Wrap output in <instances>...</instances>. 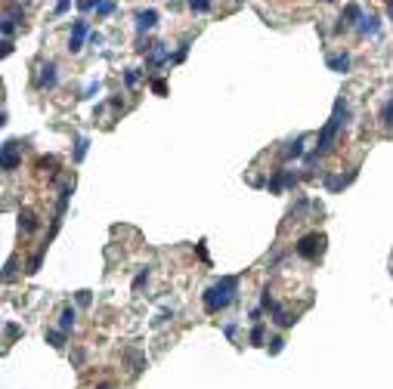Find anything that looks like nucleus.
<instances>
[{"label":"nucleus","instance_id":"obj_1","mask_svg":"<svg viewBox=\"0 0 393 389\" xmlns=\"http://www.w3.org/2000/svg\"><path fill=\"white\" fill-rule=\"evenodd\" d=\"M236 293H239V278H220L217 284H211L205 291V309L211 312H220V309H226L232 300H236Z\"/></svg>","mask_w":393,"mask_h":389},{"label":"nucleus","instance_id":"obj_2","mask_svg":"<svg viewBox=\"0 0 393 389\" xmlns=\"http://www.w3.org/2000/svg\"><path fill=\"white\" fill-rule=\"evenodd\" d=\"M344 117H347V105H344V99H338V102H334V112L328 117V124H325L322 133H319V146H316V151L310 155V161H316L319 155H325V151H331L334 139H338V130H341V124H344Z\"/></svg>","mask_w":393,"mask_h":389},{"label":"nucleus","instance_id":"obj_3","mask_svg":"<svg viewBox=\"0 0 393 389\" xmlns=\"http://www.w3.org/2000/svg\"><path fill=\"white\" fill-rule=\"evenodd\" d=\"M322 247H325V235H319V232H313V235H304V238L297 241V253L304 259H319V253H322Z\"/></svg>","mask_w":393,"mask_h":389},{"label":"nucleus","instance_id":"obj_4","mask_svg":"<svg viewBox=\"0 0 393 389\" xmlns=\"http://www.w3.org/2000/svg\"><path fill=\"white\" fill-rule=\"evenodd\" d=\"M22 19H25V6H22V3H13V6H10V13L3 16V25H0V31H3V37H6V40L13 37L16 25H19Z\"/></svg>","mask_w":393,"mask_h":389},{"label":"nucleus","instance_id":"obj_5","mask_svg":"<svg viewBox=\"0 0 393 389\" xmlns=\"http://www.w3.org/2000/svg\"><path fill=\"white\" fill-rule=\"evenodd\" d=\"M37 71H40V74H37V87H40V90H53L56 81H59V74H56V65H53V62H44Z\"/></svg>","mask_w":393,"mask_h":389},{"label":"nucleus","instance_id":"obj_6","mask_svg":"<svg viewBox=\"0 0 393 389\" xmlns=\"http://www.w3.org/2000/svg\"><path fill=\"white\" fill-rule=\"evenodd\" d=\"M84 37H87V22L78 19V22L71 25V37H68V49H71V53H78V49H81Z\"/></svg>","mask_w":393,"mask_h":389},{"label":"nucleus","instance_id":"obj_7","mask_svg":"<svg viewBox=\"0 0 393 389\" xmlns=\"http://www.w3.org/2000/svg\"><path fill=\"white\" fill-rule=\"evenodd\" d=\"M155 25H158V13L155 10H143L137 16V31H139V34H143V31H152Z\"/></svg>","mask_w":393,"mask_h":389},{"label":"nucleus","instance_id":"obj_8","mask_svg":"<svg viewBox=\"0 0 393 389\" xmlns=\"http://www.w3.org/2000/svg\"><path fill=\"white\" fill-rule=\"evenodd\" d=\"M16 148H19V142H6V146H3V170H16V167H19Z\"/></svg>","mask_w":393,"mask_h":389},{"label":"nucleus","instance_id":"obj_9","mask_svg":"<svg viewBox=\"0 0 393 389\" xmlns=\"http://www.w3.org/2000/svg\"><path fill=\"white\" fill-rule=\"evenodd\" d=\"M19 229H22V232H34V229H37V216H34V210H28V207L19 210Z\"/></svg>","mask_w":393,"mask_h":389},{"label":"nucleus","instance_id":"obj_10","mask_svg":"<svg viewBox=\"0 0 393 389\" xmlns=\"http://www.w3.org/2000/svg\"><path fill=\"white\" fill-rule=\"evenodd\" d=\"M149 62H152V65H164V62H171V49H167V44H155V47H152V53H149Z\"/></svg>","mask_w":393,"mask_h":389},{"label":"nucleus","instance_id":"obj_11","mask_svg":"<svg viewBox=\"0 0 393 389\" xmlns=\"http://www.w3.org/2000/svg\"><path fill=\"white\" fill-rule=\"evenodd\" d=\"M353 179H356V170L347 173V176H325V185H328L331 192H338V189H344V185H350Z\"/></svg>","mask_w":393,"mask_h":389},{"label":"nucleus","instance_id":"obj_12","mask_svg":"<svg viewBox=\"0 0 393 389\" xmlns=\"http://www.w3.org/2000/svg\"><path fill=\"white\" fill-rule=\"evenodd\" d=\"M359 31H362V34H369V37H375L381 31V25H378V19H375V16H362V19H359Z\"/></svg>","mask_w":393,"mask_h":389},{"label":"nucleus","instance_id":"obj_13","mask_svg":"<svg viewBox=\"0 0 393 389\" xmlns=\"http://www.w3.org/2000/svg\"><path fill=\"white\" fill-rule=\"evenodd\" d=\"M328 68H331V71H347V68H350V56H347V53L328 56Z\"/></svg>","mask_w":393,"mask_h":389},{"label":"nucleus","instance_id":"obj_14","mask_svg":"<svg viewBox=\"0 0 393 389\" xmlns=\"http://www.w3.org/2000/svg\"><path fill=\"white\" fill-rule=\"evenodd\" d=\"M282 185H294V173H288V170H282V173H279V176H275V179L270 182V189H273V192H279V189H282Z\"/></svg>","mask_w":393,"mask_h":389},{"label":"nucleus","instance_id":"obj_15","mask_svg":"<svg viewBox=\"0 0 393 389\" xmlns=\"http://www.w3.org/2000/svg\"><path fill=\"white\" fill-rule=\"evenodd\" d=\"M71 327H74V309L65 306L62 315H59V331H71Z\"/></svg>","mask_w":393,"mask_h":389},{"label":"nucleus","instance_id":"obj_16","mask_svg":"<svg viewBox=\"0 0 393 389\" xmlns=\"http://www.w3.org/2000/svg\"><path fill=\"white\" fill-rule=\"evenodd\" d=\"M344 19H347V25H353L356 19H362V10H359L356 3H350L347 10H344V16H341V22H344Z\"/></svg>","mask_w":393,"mask_h":389},{"label":"nucleus","instance_id":"obj_17","mask_svg":"<svg viewBox=\"0 0 393 389\" xmlns=\"http://www.w3.org/2000/svg\"><path fill=\"white\" fill-rule=\"evenodd\" d=\"M115 13V0H96V16H112Z\"/></svg>","mask_w":393,"mask_h":389},{"label":"nucleus","instance_id":"obj_18","mask_svg":"<svg viewBox=\"0 0 393 389\" xmlns=\"http://www.w3.org/2000/svg\"><path fill=\"white\" fill-rule=\"evenodd\" d=\"M192 13H211V0H189Z\"/></svg>","mask_w":393,"mask_h":389},{"label":"nucleus","instance_id":"obj_19","mask_svg":"<svg viewBox=\"0 0 393 389\" xmlns=\"http://www.w3.org/2000/svg\"><path fill=\"white\" fill-rule=\"evenodd\" d=\"M87 146H90V142L84 139V136H78V142H74V161H84V155H87Z\"/></svg>","mask_w":393,"mask_h":389},{"label":"nucleus","instance_id":"obj_20","mask_svg":"<svg viewBox=\"0 0 393 389\" xmlns=\"http://www.w3.org/2000/svg\"><path fill=\"white\" fill-rule=\"evenodd\" d=\"M47 340H50V346H56V349H59V346L65 343V331H50Z\"/></svg>","mask_w":393,"mask_h":389},{"label":"nucleus","instance_id":"obj_21","mask_svg":"<svg viewBox=\"0 0 393 389\" xmlns=\"http://www.w3.org/2000/svg\"><path fill=\"white\" fill-rule=\"evenodd\" d=\"M124 81H127V87H137V83H139V71L127 68V71H124Z\"/></svg>","mask_w":393,"mask_h":389},{"label":"nucleus","instance_id":"obj_22","mask_svg":"<svg viewBox=\"0 0 393 389\" xmlns=\"http://www.w3.org/2000/svg\"><path fill=\"white\" fill-rule=\"evenodd\" d=\"M300 151H304V139H297L294 146H288V148H285V158H297Z\"/></svg>","mask_w":393,"mask_h":389},{"label":"nucleus","instance_id":"obj_23","mask_svg":"<svg viewBox=\"0 0 393 389\" xmlns=\"http://www.w3.org/2000/svg\"><path fill=\"white\" fill-rule=\"evenodd\" d=\"M381 121L387 124V127H393V102H387V105H384V112H381Z\"/></svg>","mask_w":393,"mask_h":389},{"label":"nucleus","instance_id":"obj_24","mask_svg":"<svg viewBox=\"0 0 393 389\" xmlns=\"http://www.w3.org/2000/svg\"><path fill=\"white\" fill-rule=\"evenodd\" d=\"M263 337H266V334H263V327H260V324H254V331H251V343L260 346V343H263Z\"/></svg>","mask_w":393,"mask_h":389},{"label":"nucleus","instance_id":"obj_25","mask_svg":"<svg viewBox=\"0 0 393 389\" xmlns=\"http://www.w3.org/2000/svg\"><path fill=\"white\" fill-rule=\"evenodd\" d=\"M78 306H90V291H78Z\"/></svg>","mask_w":393,"mask_h":389},{"label":"nucleus","instance_id":"obj_26","mask_svg":"<svg viewBox=\"0 0 393 389\" xmlns=\"http://www.w3.org/2000/svg\"><path fill=\"white\" fill-rule=\"evenodd\" d=\"M152 90L158 93V96H164V93H167V83H164V81H152Z\"/></svg>","mask_w":393,"mask_h":389},{"label":"nucleus","instance_id":"obj_27","mask_svg":"<svg viewBox=\"0 0 393 389\" xmlns=\"http://www.w3.org/2000/svg\"><path fill=\"white\" fill-rule=\"evenodd\" d=\"M186 53H189V44H183V47L177 49V56H173V62H183V59H186Z\"/></svg>","mask_w":393,"mask_h":389},{"label":"nucleus","instance_id":"obj_28","mask_svg":"<svg viewBox=\"0 0 393 389\" xmlns=\"http://www.w3.org/2000/svg\"><path fill=\"white\" fill-rule=\"evenodd\" d=\"M78 6H81L84 13H87V10H96V0H78Z\"/></svg>","mask_w":393,"mask_h":389},{"label":"nucleus","instance_id":"obj_29","mask_svg":"<svg viewBox=\"0 0 393 389\" xmlns=\"http://www.w3.org/2000/svg\"><path fill=\"white\" fill-rule=\"evenodd\" d=\"M146 278H149V272H139L137 278H133V287H143V284H146Z\"/></svg>","mask_w":393,"mask_h":389},{"label":"nucleus","instance_id":"obj_30","mask_svg":"<svg viewBox=\"0 0 393 389\" xmlns=\"http://www.w3.org/2000/svg\"><path fill=\"white\" fill-rule=\"evenodd\" d=\"M282 343H285V340H282V337H275L273 346H270V352H273V355H275V352H282Z\"/></svg>","mask_w":393,"mask_h":389},{"label":"nucleus","instance_id":"obj_31","mask_svg":"<svg viewBox=\"0 0 393 389\" xmlns=\"http://www.w3.org/2000/svg\"><path fill=\"white\" fill-rule=\"evenodd\" d=\"M68 3H71V0H59V3H56V16H62L65 10H68Z\"/></svg>","mask_w":393,"mask_h":389},{"label":"nucleus","instance_id":"obj_32","mask_svg":"<svg viewBox=\"0 0 393 389\" xmlns=\"http://www.w3.org/2000/svg\"><path fill=\"white\" fill-rule=\"evenodd\" d=\"M13 337H19V327H16V324H6V340H13Z\"/></svg>","mask_w":393,"mask_h":389},{"label":"nucleus","instance_id":"obj_33","mask_svg":"<svg viewBox=\"0 0 393 389\" xmlns=\"http://www.w3.org/2000/svg\"><path fill=\"white\" fill-rule=\"evenodd\" d=\"M195 253H198V257H202V259H207V250H205V241H202V244H198V247H195Z\"/></svg>","mask_w":393,"mask_h":389},{"label":"nucleus","instance_id":"obj_34","mask_svg":"<svg viewBox=\"0 0 393 389\" xmlns=\"http://www.w3.org/2000/svg\"><path fill=\"white\" fill-rule=\"evenodd\" d=\"M387 16L393 19V0H387Z\"/></svg>","mask_w":393,"mask_h":389},{"label":"nucleus","instance_id":"obj_35","mask_svg":"<svg viewBox=\"0 0 393 389\" xmlns=\"http://www.w3.org/2000/svg\"><path fill=\"white\" fill-rule=\"evenodd\" d=\"M322 3H331V0H322Z\"/></svg>","mask_w":393,"mask_h":389},{"label":"nucleus","instance_id":"obj_36","mask_svg":"<svg viewBox=\"0 0 393 389\" xmlns=\"http://www.w3.org/2000/svg\"><path fill=\"white\" fill-rule=\"evenodd\" d=\"M239 3H241V0H239Z\"/></svg>","mask_w":393,"mask_h":389}]
</instances>
